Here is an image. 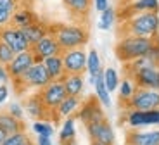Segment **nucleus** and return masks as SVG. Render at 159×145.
<instances>
[{"label": "nucleus", "mask_w": 159, "mask_h": 145, "mask_svg": "<svg viewBox=\"0 0 159 145\" xmlns=\"http://www.w3.org/2000/svg\"><path fill=\"white\" fill-rule=\"evenodd\" d=\"M159 33V14L157 12H140L121 21V35L156 38Z\"/></svg>", "instance_id": "1"}, {"label": "nucleus", "mask_w": 159, "mask_h": 145, "mask_svg": "<svg viewBox=\"0 0 159 145\" xmlns=\"http://www.w3.org/2000/svg\"><path fill=\"white\" fill-rule=\"evenodd\" d=\"M156 38H145V36H133V35H121L114 47L116 57L123 64L143 57L154 45Z\"/></svg>", "instance_id": "2"}, {"label": "nucleus", "mask_w": 159, "mask_h": 145, "mask_svg": "<svg viewBox=\"0 0 159 145\" xmlns=\"http://www.w3.org/2000/svg\"><path fill=\"white\" fill-rule=\"evenodd\" d=\"M48 31L56 36L57 43L61 45L62 50H71V48L85 47L88 43V29L80 24H56L50 26Z\"/></svg>", "instance_id": "3"}, {"label": "nucleus", "mask_w": 159, "mask_h": 145, "mask_svg": "<svg viewBox=\"0 0 159 145\" xmlns=\"http://www.w3.org/2000/svg\"><path fill=\"white\" fill-rule=\"evenodd\" d=\"M12 81L17 85V92H19V93H23V92L28 90V88H36V90H42V88H43V86H47L52 79H50V76H48L47 69H45L43 62H35L23 76H21V78L12 79Z\"/></svg>", "instance_id": "4"}, {"label": "nucleus", "mask_w": 159, "mask_h": 145, "mask_svg": "<svg viewBox=\"0 0 159 145\" xmlns=\"http://www.w3.org/2000/svg\"><path fill=\"white\" fill-rule=\"evenodd\" d=\"M156 107H159V90H151V88H139L137 86V92L126 102V109L151 111Z\"/></svg>", "instance_id": "5"}, {"label": "nucleus", "mask_w": 159, "mask_h": 145, "mask_svg": "<svg viewBox=\"0 0 159 145\" xmlns=\"http://www.w3.org/2000/svg\"><path fill=\"white\" fill-rule=\"evenodd\" d=\"M38 93L42 97V100H43L45 107L48 109V112H56V109L61 106V102L68 97L62 81H50L47 86L38 90Z\"/></svg>", "instance_id": "6"}, {"label": "nucleus", "mask_w": 159, "mask_h": 145, "mask_svg": "<svg viewBox=\"0 0 159 145\" xmlns=\"http://www.w3.org/2000/svg\"><path fill=\"white\" fill-rule=\"evenodd\" d=\"M62 62L66 75H83L87 71V52L83 47L62 50Z\"/></svg>", "instance_id": "7"}, {"label": "nucleus", "mask_w": 159, "mask_h": 145, "mask_svg": "<svg viewBox=\"0 0 159 145\" xmlns=\"http://www.w3.org/2000/svg\"><path fill=\"white\" fill-rule=\"evenodd\" d=\"M85 128H87V133L92 142H97V143H102V145H114V140H116L114 129H112L111 123L107 119L88 123V125H85Z\"/></svg>", "instance_id": "8"}, {"label": "nucleus", "mask_w": 159, "mask_h": 145, "mask_svg": "<svg viewBox=\"0 0 159 145\" xmlns=\"http://www.w3.org/2000/svg\"><path fill=\"white\" fill-rule=\"evenodd\" d=\"M31 52H33V57H35V62H43L47 57L62 54V48H61V45L57 43L56 36L48 31L40 42H36L35 45H31Z\"/></svg>", "instance_id": "9"}, {"label": "nucleus", "mask_w": 159, "mask_h": 145, "mask_svg": "<svg viewBox=\"0 0 159 145\" xmlns=\"http://www.w3.org/2000/svg\"><path fill=\"white\" fill-rule=\"evenodd\" d=\"M0 40L4 43H7L9 47L12 48L14 54H19V52H26L30 50V43L26 40V36L23 35L21 28L14 26V24H9V26L2 28L0 29Z\"/></svg>", "instance_id": "10"}, {"label": "nucleus", "mask_w": 159, "mask_h": 145, "mask_svg": "<svg viewBox=\"0 0 159 145\" xmlns=\"http://www.w3.org/2000/svg\"><path fill=\"white\" fill-rule=\"evenodd\" d=\"M76 118L83 125H88V123H95V121H102L106 119L104 116V109H102V104L99 102V98L93 97V98H88L85 102H81L78 112L75 114Z\"/></svg>", "instance_id": "11"}, {"label": "nucleus", "mask_w": 159, "mask_h": 145, "mask_svg": "<svg viewBox=\"0 0 159 145\" xmlns=\"http://www.w3.org/2000/svg\"><path fill=\"white\" fill-rule=\"evenodd\" d=\"M139 88H151V90H159V64H152L143 69L137 71L135 75L130 76Z\"/></svg>", "instance_id": "12"}, {"label": "nucleus", "mask_w": 159, "mask_h": 145, "mask_svg": "<svg viewBox=\"0 0 159 145\" xmlns=\"http://www.w3.org/2000/svg\"><path fill=\"white\" fill-rule=\"evenodd\" d=\"M35 64V57H33L31 48L26 52H19V54L14 55V59L7 64V71L11 79H17L30 69V67Z\"/></svg>", "instance_id": "13"}, {"label": "nucleus", "mask_w": 159, "mask_h": 145, "mask_svg": "<svg viewBox=\"0 0 159 145\" xmlns=\"http://www.w3.org/2000/svg\"><path fill=\"white\" fill-rule=\"evenodd\" d=\"M140 12H159V2L157 0H131L121 7L119 19L125 21Z\"/></svg>", "instance_id": "14"}, {"label": "nucleus", "mask_w": 159, "mask_h": 145, "mask_svg": "<svg viewBox=\"0 0 159 145\" xmlns=\"http://www.w3.org/2000/svg\"><path fill=\"white\" fill-rule=\"evenodd\" d=\"M126 145H159V129H131Z\"/></svg>", "instance_id": "15"}, {"label": "nucleus", "mask_w": 159, "mask_h": 145, "mask_svg": "<svg viewBox=\"0 0 159 145\" xmlns=\"http://www.w3.org/2000/svg\"><path fill=\"white\" fill-rule=\"evenodd\" d=\"M24 112H28L35 121L36 119H47L48 118V109L45 107L40 93H33L24 100Z\"/></svg>", "instance_id": "16"}, {"label": "nucleus", "mask_w": 159, "mask_h": 145, "mask_svg": "<svg viewBox=\"0 0 159 145\" xmlns=\"http://www.w3.org/2000/svg\"><path fill=\"white\" fill-rule=\"evenodd\" d=\"M81 102H83L81 97H73V95H68V97L61 102V106L56 109V112H54L52 119L57 121L59 118H71V116H75V114L78 112Z\"/></svg>", "instance_id": "17"}, {"label": "nucleus", "mask_w": 159, "mask_h": 145, "mask_svg": "<svg viewBox=\"0 0 159 145\" xmlns=\"http://www.w3.org/2000/svg\"><path fill=\"white\" fill-rule=\"evenodd\" d=\"M43 66L47 69L48 76H50L52 81H61V79L66 76V69H64V62H62V55H52L47 57L43 61Z\"/></svg>", "instance_id": "18"}, {"label": "nucleus", "mask_w": 159, "mask_h": 145, "mask_svg": "<svg viewBox=\"0 0 159 145\" xmlns=\"http://www.w3.org/2000/svg\"><path fill=\"white\" fill-rule=\"evenodd\" d=\"M21 31H23V35L26 36L30 47H31V45H35L36 42H40V40L48 33V26H45V24L40 23V21H35V23L28 24V26L21 28Z\"/></svg>", "instance_id": "19"}, {"label": "nucleus", "mask_w": 159, "mask_h": 145, "mask_svg": "<svg viewBox=\"0 0 159 145\" xmlns=\"http://www.w3.org/2000/svg\"><path fill=\"white\" fill-rule=\"evenodd\" d=\"M62 85L66 88V93L73 95V97H81L85 88V79L83 75H66L62 79Z\"/></svg>", "instance_id": "20"}, {"label": "nucleus", "mask_w": 159, "mask_h": 145, "mask_svg": "<svg viewBox=\"0 0 159 145\" xmlns=\"http://www.w3.org/2000/svg\"><path fill=\"white\" fill-rule=\"evenodd\" d=\"M93 88H95V97L99 98V102L102 104L104 107L111 106V92L107 90V86H106V83H104V69L95 76Z\"/></svg>", "instance_id": "21"}, {"label": "nucleus", "mask_w": 159, "mask_h": 145, "mask_svg": "<svg viewBox=\"0 0 159 145\" xmlns=\"http://www.w3.org/2000/svg\"><path fill=\"white\" fill-rule=\"evenodd\" d=\"M0 129H4L7 135L16 133V131H23L24 125L21 119H16L9 112H0Z\"/></svg>", "instance_id": "22"}, {"label": "nucleus", "mask_w": 159, "mask_h": 145, "mask_svg": "<svg viewBox=\"0 0 159 145\" xmlns=\"http://www.w3.org/2000/svg\"><path fill=\"white\" fill-rule=\"evenodd\" d=\"M62 2H64V7L68 9L73 16H78V17L87 16L92 5V0H62Z\"/></svg>", "instance_id": "23"}, {"label": "nucleus", "mask_w": 159, "mask_h": 145, "mask_svg": "<svg viewBox=\"0 0 159 145\" xmlns=\"http://www.w3.org/2000/svg\"><path fill=\"white\" fill-rule=\"evenodd\" d=\"M87 71H88V76H90V83L93 85L95 76L102 71V64H100V57L97 50H90L87 54Z\"/></svg>", "instance_id": "24"}, {"label": "nucleus", "mask_w": 159, "mask_h": 145, "mask_svg": "<svg viewBox=\"0 0 159 145\" xmlns=\"http://www.w3.org/2000/svg\"><path fill=\"white\" fill-rule=\"evenodd\" d=\"M36 16H35V12H31L30 9H17L14 14H12V24L17 28H24V26H28V24L35 23Z\"/></svg>", "instance_id": "25"}, {"label": "nucleus", "mask_w": 159, "mask_h": 145, "mask_svg": "<svg viewBox=\"0 0 159 145\" xmlns=\"http://www.w3.org/2000/svg\"><path fill=\"white\" fill-rule=\"evenodd\" d=\"M76 137V126H75V118H66L62 123V126H61V131H59V142L61 145L68 143V142L75 140Z\"/></svg>", "instance_id": "26"}, {"label": "nucleus", "mask_w": 159, "mask_h": 145, "mask_svg": "<svg viewBox=\"0 0 159 145\" xmlns=\"http://www.w3.org/2000/svg\"><path fill=\"white\" fill-rule=\"evenodd\" d=\"M118 92H119V98H121V102H125L126 104L128 100H130L131 97H133V93L137 92V85H135V81L128 76V78H125L123 81L119 83V86H118Z\"/></svg>", "instance_id": "27"}, {"label": "nucleus", "mask_w": 159, "mask_h": 145, "mask_svg": "<svg viewBox=\"0 0 159 145\" xmlns=\"http://www.w3.org/2000/svg\"><path fill=\"white\" fill-rule=\"evenodd\" d=\"M104 83H106V86H107V90L111 92V93L118 90L121 79H119V75H118V71H116L114 67L104 69Z\"/></svg>", "instance_id": "28"}, {"label": "nucleus", "mask_w": 159, "mask_h": 145, "mask_svg": "<svg viewBox=\"0 0 159 145\" xmlns=\"http://www.w3.org/2000/svg\"><path fill=\"white\" fill-rule=\"evenodd\" d=\"M116 21V11L109 5L106 11L100 12V19H99V28L100 29H104V31H109L112 28V24H114Z\"/></svg>", "instance_id": "29"}, {"label": "nucleus", "mask_w": 159, "mask_h": 145, "mask_svg": "<svg viewBox=\"0 0 159 145\" xmlns=\"http://www.w3.org/2000/svg\"><path fill=\"white\" fill-rule=\"evenodd\" d=\"M33 131L36 135H42V137H52L54 135V126L47 119H36L33 123Z\"/></svg>", "instance_id": "30"}, {"label": "nucleus", "mask_w": 159, "mask_h": 145, "mask_svg": "<svg viewBox=\"0 0 159 145\" xmlns=\"http://www.w3.org/2000/svg\"><path fill=\"white\" fill-rule=\"evenodd\" d=\"M30 142V137L26 131H16V133H11L7 135V138H5L4 145H26Z\"/></svg>", "instance_id": "31"}, {"label": "nucleus", "mask_w": 159, "mask_h": 145, "mask_svg": "<svg viewBox=\"0 0 159 145\" xmlns=\"http://www.w3.org/2000/svg\"><path fill=\"white\" fill-rule=\"evenodd\" d=\"M143 128L145 126H159V107L151 111H142Z\"/></svg>", "instance_id": "32"}, {"label": "nucleus", "mask_w": 159, "mask_h": 145, "mask_svg": "<svg viewBox=\"0 0 159 145\" xmlns=\"http://www.w3.org/2000/svg\"><path fill=\"white\" fill-rule=\"evenodd\" d=\"M14 55H16V54L12 52V48L9 47L7 43H4L2 40H0V64L7 66V64L14 59Z\"/></svg>", "instance_id": "33"}, {"label": "nucleus", "mask_w": 159, "mask_h": 145, "mask_svg": "<svg viewBox=\"0 0 159 145\" xmlns=\"http://www.w3.org/2000/svg\"><path fill=\"white\" fill-rule=\"evenodd\" d=\"M0 9L14 14L19 9V0H0Z\"/></svg>", "instance_id": "34"}, {"label": "nucleus", "mask_w": 159, "mask_h": 145, "mask_svg": "<svg viewBox=\"0 0 159 145\" xmlns=\"http://www.w3.org/2000/svg\"><path fill=\"white\" fill-rule=\"evenodd\" d=\"M145 55H147V57H149L151 61H154L156 64H159V38H157V36H156L154 45H152V47H151V50H149Z\"/></svg>", "instance_id": "35"}, {"label": "nucleus", "mask_w": 159, "mask_h": 145, "mask_svg": "<svg viewBox=\"0 0 159 145\" xmlns=\"http://www.w3.org/2000/svg\"><path fill=\"white\" fill-rule=\"evenodd\" d=\"M9 114H12V116H14L16 119H21V121H23V116H24V107L14 102V104H11V106H9Z\"/></svg>", "instance_id": "36"}, {"label": "nucleus", "mask_w": 159, "mask_h": 145, "mask_svg": "<svg viewBox=\"0 0 159 145\" xmlns=\"http://www.w3.org/2000/svg\"><path fill=\"white\" fill-rule=\"evenodd\" d=\"M12 24V12H7L4 9H0V29L5 26Z\"/></svg>", "instance_id": "37"}, {"label": "nucleus", "mask_w": 159, "mask_h": 145, "mask_svg": "<svg viewBox=\"0 0 159 145\" xmlns=\"http://www.w3.org/2000/svg\"><path fill=\"white\" fill-rule=\"evenodd\" d=\"M11 79L9 76V71H7V66L0 64V85H7V81Z\"/></svg>", "instance_id": "38"}, {"label": "nucleus", "mask_w": 159, "mask_h": 145, "mask_svg": "<svg viewBox=\"0 0 159 145\" xmlns=\"http://www.w3.org/2000/svg\"><path fill=\"white\" fill-rule=\"evenodd\" d=\"M93 5H95V9L99 12H102L109 7V0H93Z\"/></svg>", "instance_id": "39"}, {"label": "nucleus", "mask_w": 159, "mask_h": 145, "mask_svg": "<svg viewBox=\"0 0 159 145\" xmlns=\"http://www.w3.org/2000/svg\"><path fill=\"white\" fill-rule=\"evenodd\" d=\"M9 98V88L7 85H0V104H5V100Z\"/></svg>", "instance_id": "40"}, {"label": "nucleus", "mask_w": 159, "mask_h": 145, "mask_svg": "<svg viewBox=\"0 0 159 145\" xmlns=\"http://www.w3.org/2000/svg\"><path fill=\"white\" fill-rule=\"evenodd\" d=\"M36 145H52V140H50V137H42V135H38Z\"/></svg>", "instance_id": "41"}, {"label": "nucleus", "mask_w": 159, "mask_h": 145, "mask_svg": "<svg viewBox=\"0 0 159 145\" xmlns=\"http://www.w3.org/2000/svg\"><path fill=\"white\" fill-rule=\"evenodd\" d=\"M5 138H7V133H5L4 129H0V145H4Z\"/></svg>", "instance_id": "42"}, {"label": "nucleus", "mask_w": 159, "mask_h": 145, "mask_svg": "<svg viewBox=\"0 0 159 145\" xmlns=\"http://www.w3.org/2000/svg\"><path fill=\"white\" fill-rule=\"evenodd\" d=\"M128 2H131V0H121V4H123V5H125V4H128Z\"/></svg>", "instance_id": "43"}, {"label": "nucleus", "mask_w": 159, "mask_h": 145, "mask_svg": "<svg viewBox=\"0 0 159 145\" xmlns=\"http://www.w3.org/2000/svg\"><path fill=\"white\" fill-rule=\"evenodd\" d=\"M90 145H102V143H97V142H90Z\"/></svg>", "instance_id": "44"}, {"label": "nucleus", "mask_w": 159, "mask_h": 145, "mask_svg": "<svg viewBox=\"0 0 159 145\" xmlns=\"http://www.w3.org/2000/svg\"><path fill=\"white\" fill-rule=\"evenodd\" d=\"M26 145H35V143H33V142H31V140H30V142H28V143H26Z\"/></svg>", "instance_id": "45"}]
</instances>
